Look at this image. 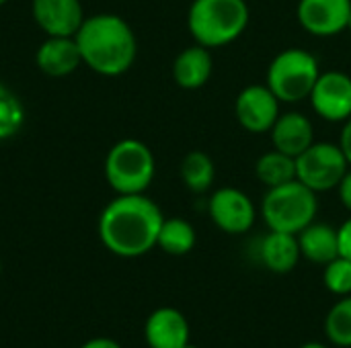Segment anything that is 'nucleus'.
Returning <instances> with one entry per match:
<instances>
[{"mask_svg":"<svg viewBox=\"0 0 351 348\" xmlns=\"http://www.w3.org/2000/svg\"><path fill=\"white\" fill-rule=\"evenodd\" d=\"M160 207L142 195H117L99 215V238L103 246L121 258H138L156 246L162 226Z\"/></svg>","mask_w":351,"mask_h":348,"instance_id":"1","label":"nucleus"},{"mask_svg":"<svg viewBox=\"0 0 351 348\" xmlns=\"http://www.w3.org/2000/svg\"><path fill=\"white\" fill-rule=\"evenodd\" d=\"M82 64L101 76L125 74L138 55V39L125 18L111 12L86 16L74 35Z\"/></svg>","mask_w":351,"mask_h":348,"instance_id":"2","label":"nucleus"},{"mask_svg":"<svg viewBox=\"0 0 351 348\" xmlns=\"http://www.w3.org/2000/svg\"><path fill=\"white\" fill-rule=\"evenodd\" d=\"M251 10L245 0H193L187 29L195 43L216 49L237 41L249 27Z\"/></svg>","mask_w":351,"mask_h":348,"instance_id":"3","label":"nucleus"},{"mask_svg":"<svg viewBox=\"0 0 351 348\" xmlns=\"http://www.w3.org/2000/svg\"><path fill=\"white\" fill-rule=\"evenodd\" d=\"M156 174L152 150L140 139H119L105 156V180L117 195H142Z\"/></svg>","mask_w":351,"mask_h":348,"instance_id":"4","label":"nucleus"},{"mask_svg":"<svg viewBox=\"0 0 351 348\" xmlns=\"http://www.w3.org/2000/svg\"><path fill=\"white\" fill-rule=\"evenodd\" d=\"M317 193L300 180L267 189L261 201L263 222L274 232L300 234L308 224L317 219Z\"/></svg>","mask_w":351,"mask_h":348,"instance_id":"5","label":"nucleus"},{"mask_svg":"<svg viewBox=\"0 0 351 348\" xmlns=\"http://www.w3.org/2000/svg\"><path fill=\"white\" fill-rule=\"evenodd\" d=\"M319 76V59L311 51L302 47H288L271 59L265 84L280 98V103L294 105L311 96Z\"/></svg>","mask_w":351,"mask_h":348,"instance_id":"6","label":"nucleus"},{"mask_svg":"<svg viewBox=\"0 0 351 348\" xmlns=\"http://www.w3.org/2000/svg\"><path fill=\"white\" fill-rule=\"evenodd\" d=\"M348 168L350 162L339 144L315 142L296 158V180L319 195L337 189Z\"/></svg>","mask_w":351,"mask_h":348,"instance_id":"7","label":"nucleus"},{"mask_svg":"<svg viewBox=\"0 0 351 348\" xmlns=\"http://www.w3.org/2000/svg\"><path fill=\"white\" fill-rule=\"evenodd\" d=\"M208 213L214 226L230 236L247 234L257 219V209L251 197L234 187H222L214 191L208 201Z\"/></svg>","mask_w":351,"mask_h":348,"instance_id":"8","label":"nucleus"},{"mask_svg":"<svg viewBox=\"0 0 351 348\" xmlns=\"http://www.w3.org/2000/svg\"><path fill=\"white\" fill-rule=\"evenodd\" d=\"M234 115L241 127L249 133H269L280 111V98L267 84L245 86L234 101Z\"/></svg>","mask_w":351,"mask_h":348,"instance_id":"9","label":"nucleus"},{"mask_svg":"<svg viewBox=\"0 0 351 348\" xmlns=\"http://www.w3.org/2000/svg\"><path fill=\"white\" fill-rule=\"evenodd\" d=\"M313 111L329 121L343 123L351 117V76L346 72H321L308 96Z\"/></svg>","mask_w":351,"mask_h":348,"instance_id":"10","label":"nucleus"},{"mask_svg":"<svg viewBox=\"0 0 351 348\" xmlns=\"http://www.w3.org/2000/svg\"><path fill=\"white\" fill-rule=\"evenodd\" d=\"M351 0H300L296 6L298 23L317 37H333L348 31Z\"/></svg>","mask_w":351,"mask_h":348,"instance_id":"11","label":"nucleus"},{"mask_svg":"<svg viewBox=\"0 0 351 348\" xmlns=\"http://www.w3.org/2000/svg\"><path fill=\"white\" fill-rule=\"evenodd\" d=\"M31 12L47 37H74L86 18L80 0H33Z\"/></svg>","mask_w":351,"mask_h":348,"instance_id":"12","label":"nucleus"},{"mask_svg":"<svg viewBox=\"0 0 351 348\" xmlns=\"http://www.w3.org/2000/svg\"><path fill=\"white\" fill-rule=\"evenodd\" d=\"M189 322L175 308L154 310L144 324V338L150 348H183L189 343Z\"/></svg>","mask_w":351,"mask_h":348,"instance_id":"13","label":"nucleus"},{"mask_svg":"<svg viewBox=\"0 0 351 348\" xmlns=\"http://www.w3.org/2000/svg\"><path fill=\"white\" fill-rule=\"evenodd\" d=\"M269 135H271L274 148L292 158H298L304 150H308L315 144L313 121L298 111L282 113L278 121L274 123Z\"/></svg>","mask_w":351,"mask_h":348,"instance_id":"14","label":"nucleus"},{"mask_svg":"<svg viewBox=\"0 0 351 348\" xmlns=\"http://www.w3.org/2000/svg\"><path fill=\"white\" fill-rule=\"evenodd\" d=\"M35 62L45 76L64 78L80 68L82 55L74 37H47L39 45Z\"/></svg>","mask_w":351,"mask_h":348,"instance_id":"15","label":"nucleus"},{"mask_svg":"<svg viewBox=\"0 0 351 348\" xmlns=\"http://www.w3.org/2000/svg\"><path fill=\"white\" fill-rule=\"evenodd\" d=\"M214 70L212 51L199 43L179 51L173 62V80L183 90H199L208 84Z\"/></svg>","mask_w":351,"mask_h":348,"instance_id":"16","label":"nucleus"},{"mask_svg":"<svg viewBox=\"0 0 351 348\" xmlns=\"http://www.w3.org/2000/svg\"><path fill=\"white\" fill-rule=\"evenodd\" d=\"M300 258H302V252H300L296 234L269 230V234L261 238L259 260L267 271H271L276 275L292 273L298 267Z\"/></svg>","mask_w":351,"mask_h":348,"instance_id":"17","label":"nucleus"},{"mask_svg":"<svg viewBox=\"0 0 351 348\" xmlns=\"http://www.w3.org/2000/svg\"><path fill=\"white\" fill-rule=\"evenodd\" d=\"M298 236L302 258L315 265H329L339 256V234L337 228L325 224V222H313L308 224Z\"/></svg>","mask_w":351,"mask_h":348,"instance_id":"18","label":"nucleus"},{"mask_svg":"<svg viewBox=\"0 0 351 348\" xmlns=\"http://www.w3.org/2000/svg\"><path fill=\"white\" fill-rule=\"evenodd\" d=\"M255 174L259 183L265 185L267 189L282 187L286 183L296 180V158L274 148L263 156H259L255 164Z\"/></svg>","mask_w":351,"mask_h":348,"instance_id":"19","label":"nucleus"},{"mask_svg":"<svg viewBox=\"0 0 351 348\" xmlns=\"http://www.w3.org/2000/svg\"><path fill=\"white\" fill-rule=\"evenodd\" d=\"M195 230L193 226L183 219V217H165L160 232H158V240L156 246L171 254V256H185L193 250L195 246Z\"/></svg>","mask_w":351,"mask_h":348,"instance_id":"20","label":"nucleus"},{"mask_svg":"<svg viewBox=\"0 0 351 348\" xmlns=\"http://www.w3.org/2000/svg\"><path fill=\"white\" fill-rule=\"evenodd\" d=\"M181 180L183 185L199 195V193H206L212 189L214 180H216V166H214V160L202 152V150H193L189 154H185V158L181 160Z\"/></svg>","mask_w":351,"mask_h":348,"instance_id":"21","label":"nucleus"},{"mask_svg":"<svg viewBox=\"0 0 351 348\" xmlns=\"http://www.w3.org/2000/svg\"><path fill=\"white\" fill-rule=\"evenodd\" d=\"M25 123V107L14 90L0 82V142L14 137Z\"/></svg>","mask_w":351,"mask_h":348,"instance_id":"22","label":"nucleus"},{"mask_svg":"<svg viewBox=\"0 0 351 348\" xmlns=\"http://www.w3.org/2000/svg\"><path fill=\"white\" fill-rule=\"evenodd\" d=\"M325 334L331 345L351 348V295L341 297L325 318Z\"/></svg>","mask_w":351,"mask_h":348,"instance_id":"23","label":"nucleus"},{"mask_svg":"<svg viewBox=\"0 0 351 348\" xmlns=\"http://www.w3.org/2000/svg\"><path fill=\"white\" fill-rule=\"evenodd\" d=\"M323 283L329 293L346 297L351 295V260L346 256H337L329 265H325Z\"/></svg>","mask_w":351,"mask_h":348,"instance_id":"24","label":"nucleus"},{"mask_svg":"<svg viewBox=\"0 0 351 348\" xmlns=\"http://www.w3.org/2000/svg\"><path fill=\"white\" fill-rule=\"evenodd\" d=\"M337 234H339V256H346L351 260V217L337 228Z\"/></svg>","mask_w":351,"mask_h":348,"instance_id":"25","label":"nucleus"},{"mask_svg":"<svg viewBox=\"0 0 351 348\" xmlns=\"http://www.w3.org/2000/svg\"><path fill=\"white\" fill-rule=\"evenodd\" d=\"M337 193H339V199L343 203V207L351 211V166L348 168V172L343 174L339 187H337Z\"/></svg>","mask_w":351,"mask_h":348,"instance_id":"26","label":"nucleus"},{"mask_svg":"<svg viewBox=\"0 0 351 348\" xmlns=\"http://www.w3.org/2000/svg\"><path fill=\"white\" fill-rule=\"evenodd\" d=\"M339 148L343 150L348 162L351 166V117L348 121H343V129H341V137H339Z\"/></svg>","mask_w":351,"mask_h":348,"instance_id":"27","label":"nucleus"},{"mask_svg":"<svg viewBox=\"0 0 351 348\" xmlns=\"http://www.w3.org/2000/svg\"><path fill=\"white\" fill-rule=\"evenodd\" d=\"M80 348H121V347H119L115 340L101 336V338H90V340H86V343H84Z\"/></svg>","mask_w":351,"mask_h":348,"instance_id":"28","label":"nucleus"},{"mask_svg":"<svg viewBox=\"0 0 351 348\" xmlns=\"http://www.w3.org/2000/svg\"><path fill=\"white\" fill-rule=\"evenodd\" d=\"M300 348H329L327 345H323V343H306V345H302Z\"/></svg>","mask_w":351,"mask_h":348,"instance_id":"29","label":"nucleus"},{"mask_svg":"<svg viewBox=\"0 0 351 348\" xmlns=\"http://www.w3.org/2000/svg\"><path fill=\"white\" fill-rule=\"evenodd\" d=\"M183 348H197V347H195V345H191V343H187Z\"/></svg>","mask_w":351,"mask_h":348,"instance_id":"30","label":"nucleus"},{"mask_svg":"<svg viewBox=\"0 0 351 348\" xmlns=\"http://www.w3.org/2000/svg\"><path fill=\"white\" fill-rule=\"evenodd\" d=\"M348 31L351 33V14H350V21H348Z\"/></svg>","mask_w":351,"mask_h":348,"instance_id":"31","label":"nucleus"},{"mask_svg":"<svg viewBox=\"0 0 351 348\" xmlns=\"http://www.w3.org/2000/svg\"><path fill=\"white\" fill-rule=\"evenodd\" d=\"M6 2H8V0H0V6H4Z\"/></svg>","mask_w":351,"mask_h":348,"instance_id":"32","label":"nucleus"},{"mask_svg":"<svg viewBox=\"0 0 351 348\" xmlns=\"http://www.w3.org/2000/svg\"><path fill=\"white\" fill-rule=\"evenodd\" d=\"M0 273H2V260H0Z\"/></svg>","mask_w":351,"mask_h":348,"instance_id":"33","label":"nucleus"}]
</instances>
